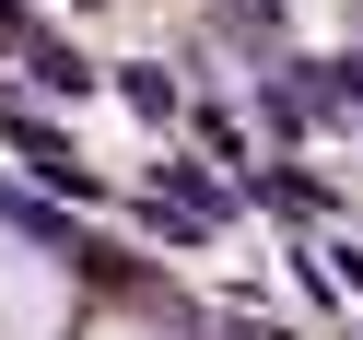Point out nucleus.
Masks as SVG:
<instances>
[{
	"mask_svg": "<svg viewBox=\"0 0 363 340\" xmlns=\"http://www.w3.org/2000/svg\"><path fill=\"white\" fill-rule=\"evenodd\" d=\"M35 82H48V94H94V71H82L71 48H35Z\"/></svg>",
	"mask_w": 363,
	"mask_h": 340,
	"instance_id": "1",
	"label": "nucleus"
},
{
	"mask_svg": "<svg viewBox=\"0 0 363 340\" xmlns=\"http://www.w3.org/2000/svg\"><path fill=\"white\" fill-rule=\"evenodd\" d=\"M235 340H293V329H235Z\"/></svg>",
	"mask_w": 363,
	"mask_h": 340,
	"instance_id": "3",
	"label": "nucleus"
},
{
	"mask_svg": "<svg viewBox=\"0 0 363 340\" xmlns=\"http://www.w3.org/2000/svg\"><path fill=\"white\" fill-rule=\"evenodd\" d=\"M118 94L141 106V118H176V82H164V71H118Z\"/></svg>",
	"mask_w": 363,
	"mask_h": 340,
	"instance_id": "2",
	"label": "nucleus"
}]
</instances>
